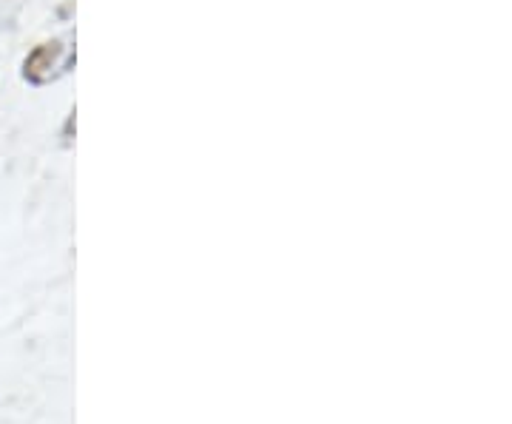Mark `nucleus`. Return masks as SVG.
I'll return each instance as SVG.
<instances>
[]
</instances>
